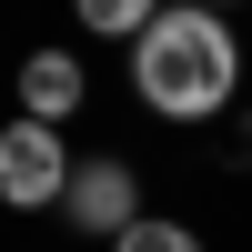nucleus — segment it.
Returning <instances> with one entry per match:
<instances>
[{"mask_svg":"<svg viewBox=\"0 0 252 252\" xmlns=\"http://www.w3.org/2000/svg\"><path fill=\"white\" fill-rule=\"evenodd\" d=\"M202 10H232V0H202Z\"/></svg>","mask_w":252,"mask_h":252,"instance_id":"0eeeda50","label":"nucleus"},{"mask_svg":"<svg viewBox=\"0 0 252 252\" xmlns=\"http://www.w3.org/2000/svg\"><path fill=\"white\" fill-rule=\"evenodd\" d=\"M81 91H91V71H81L71 51H31L20 61V121H51L61 131V121L81 111Z\"/></svg>","mask_w":252,"mask_h":252,"instance_id":"20e7f679","label":"nucleus"},{"mask_svg":"<svg viewBox=\"0 0 252 252\" xmlns=\"http://www.w3.org/2000/svg\"><path fill=\"white\" fill-rule=\"evenodd\" d=\"M131 91H141V111H161V121H212V111H232V91H242V40H232V20L202 10V0H172V10L131 40Z\"/></svg>","mask_w":252,"mask_h":252,"instance_id":"f257e3e1","label":"nucleus"},{"mask_svg":"<svg viewBox=\"0 0 252 252\" xmlns=\"http://www.w3.org/2000/svg\"><path fill=\"white\" fill-rule=\"evenodd\" d=\"M61 222L91 232V242H121V232L141 222V172H131L121 152H81L71 192H61Z\"/></svg>","mask_w":252,"mask_h":252,"instance_id":"7ed1b4c3","label":"nucleus"},{"mask_svg":"<svg viewBox=\"0 0 252 252\" xmlns=\"http://www.w3.org/2000/svg\"><path fill=\"white\" fill-rule=\"evenodd\" d=\"M161 10H172V0H71V20H81L91 40H141Z\"/></svg>","mask_w":252,"mask_h":252,"instance_id":"39448f33","label":"nucleus"},{"mask_svg":"<svg viewBox=\"0 0 252 252\" xmlns=\"http://www.w3.org/2000/svg\"><path fill=\"white\" fill-rule=\"evenodd\" d=\"M71 172H81V152L51 121H10V131H0V202H10V212H61Z\"/></svg>","mask_w":252,"mask_h":252,"instance_id":"f03ea898","label":"nucleus"},{"mask_svg":"<svg viewBox=\"0 0 252 252\" xmlns=\"http://www.w3.org/2000/svg\"><path fill=\"white\" fill-rule=\"evenodd\" d=\"M111 252H212V242H202L192 222H172V212H141V222H131Z\"/></svg>","mask_w":252,"mask_h":252,"instance_id":"423d86ee","label":"nucleus"}]
</instances>
